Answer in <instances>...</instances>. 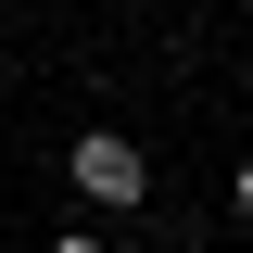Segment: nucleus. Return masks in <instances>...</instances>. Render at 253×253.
Returning <instances> with one entry per match:
<instances>
[{
	"label": "nucleus",
	"instance_id": "2",
	"mask_svg": "<svg viewBox=\"0 0 253 253\" xmlns=\"http://www.w3.org/2000/svg\"><path fill=\"white\" fill-rule=\"evenodd\" d=\"M228 215H241V228H253V165H241V177H228Z\"/></svg>",
	"mask_w": 253,
	"mask_h": 253
},
{
	"label": "nucleus",
	"instance_id": "1",
	"mask_svg": "<svg viewBox=\"0 0 253 253\" xmlns=\"http://www.w3.org/2000/svg\"><path fill=\"white\" fill-rule=\"evenodd\" d=\"M76 190L126 215V203L152 190V152H139V139H114V126H89V139H76Z\"/></svg>",
	"mask_w": 253,
	"mask_h": 253
}]
</instances>
